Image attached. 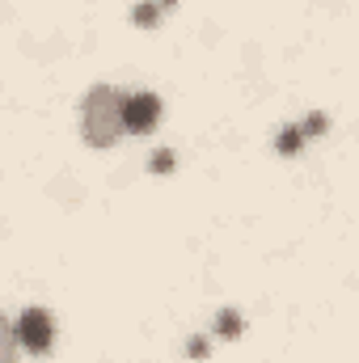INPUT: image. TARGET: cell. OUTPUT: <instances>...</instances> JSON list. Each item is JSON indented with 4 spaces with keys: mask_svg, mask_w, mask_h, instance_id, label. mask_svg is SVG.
Returning <instances> with one entry per match:
<instances>
[{
    "mask_svg": "<svg viewBox=\"0 0 359 363\" xmlns=\"http://www.w3.org/2000/svg\"><path fill=\"white\" fill-rule=\"evenodd\" d=\"M161 97L153 89H127V106H123V114H127V135H148L157 123H161Z\"/></svg>",
    "mask_w": 359,
    "mask_h": 363,
    "instance_id": "3",
    "label": "cell"
},
{
    "mask_svg": "<svg viewBox=\"0 0 359 363\" xmlns=\"http://www.w3.org/2000/svg\"><path fill=\"white\" fill-rule=\"evenodd\" d=\"M241 330H245V317H241L237 308H220V313H216V334H220V338L233 342V338H241Z\"/></svg>",
    "mask_w": 359,
    "mask_h": 363,
    "instance_id": "6",
    "label": "cell"
},
{
    "mask_svg": "<svg viewBox=\"0 0 359 363\" xmlns=\"http://www.w3.org/2000/svg\"><path fill=\"white\" fill-rule=\"evenodd\" d=\"M123 106H127V89H118V85H93V89L85 93V106H81V135H85L89 148L106 152V148H114V144L127 135V114H123Z\"/></svg>",
    "mask_w": 359,
    "mask_h": 363,
    "instance_id": "1",
    "label": "cell"
},
{
    "mask_svg": "<svg viewBox=\"0 0 359 363\" xmlns=\"http://www.w3.org/2000/svg\"><path fill=\"white\" fill-rule=\"evenodd\" d=\"M304 144H309V135H304V127H300V123H287V127L275 135V152H279V157H296Z\"/></svg>",
    "mask_w": 359,
    "mask_h": 363,
    "instance_id": "4",
    "label": "cell"
},
{
    "mask_svg": "<svg viewBox=\"0 0 359 363\" xmlns=\"http://www.w3.org/2000/svg\"><path fill=\"white\" fill-rule=\"evenodd\" d=\"M157 4H161V9H165V13H170V9H174V4H178V0H157Z\"/></svg>",
    "mask_w": 359,
    "mask_h": 363,
    "instance_id": "10",
    "label": "cell"
},
{
    "mask_svg": "<svg viewBox=\"0 0 359 363\" xmlns=\"http://www.w3.org/2000/svg\"><path fill=\"white\" fill-rule=\"evenodd\" d=\"M300 127H304V135H309V140H317V135H326V131H330V118H326L321 110H313V114H304V118H300Z\"/></svg>",
    "mask_w": 359,
    "mask_h": 363,
    "instance_id": "8",
    "label": "cell"
},
{
    "mask_svg": "<svg viewBox=\"0 0 359 363\" xmlns=\"http://www.w3.org/2000/svg\"><path fill=\"white\" fill-rule=\"evenodd\" d=\"M9 330L17 334L21 351H30V355H51V342H55V317H51L47 308L30 304V308L9 325Z\"/></svg>",
    "mask_w": 359,
    "mask_h": 363,
    "instance_id": "2",
    "label": "cell"
},
{
    "mask_svg": "<svg viewBox=\"0 0 359 363\" xmlns=\"http://www.w3.org/2000/svg\"><path fill=\"white\" fill-rule=\"evenodd\" d=\"M186 355H190V359H207V355H211V338L190 334V338H186Z\"/></svg>",
    "mask_w": 359,
    "mask_h": 363,
    "instance_id": "9",
    "label": "cell"
},
{
    "mask_svg": "<svg viewBox=\"0 0 359 363\" xmlns=\"http://www.w3.org/2000/svg\"><path fill=\"white\" fill-rule=\"evenodd\" d=\"M174 165H178V157H174V148H157L153 157H148V174H174Z\"/></svg>",
    "mask_w": 359,
    "mask_h": 363,
    "instance_id": "7",
    "label": "cell"
},
{
    "mask_svg": "<svg viewBox=\"0 0 359 363\" xmlns=\"http://www.w3.org/2000/svg\"><path fill=\"white\" fill-rule=\"evenodd\" d=\"M161 17H165V9H161L157 0H140V4H131V26H140V30L161 26Z\"/></svg>",
    "mask_w": 359,
    "mask_h": 363,
    "instance_id": "5",
    "label": "cell"
}]
</instances>
